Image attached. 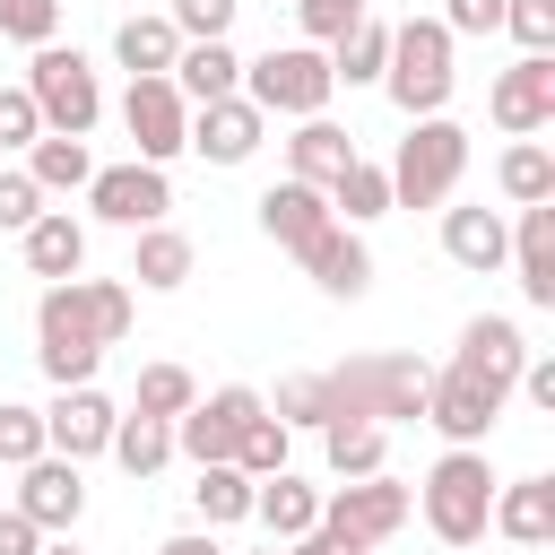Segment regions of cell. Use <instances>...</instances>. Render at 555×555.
<instances>
[{
	"instance_id": "cell-30",
	"label": "cell",
	"mask_w": 555,
	"mask_h": 555,
	"mask_svg": "<svg viewBox=\"0 0 555 555\" xmlns=\"http://www.w3.org/2000/svg\"><path fill=\"white\" fill-rule=\"evenodd\" d=\"M26 173H35V191H87L95 156H87V139H61V130H43V139L26 147Z\"/></svg>"
},
{
	"instance_id": "cell-15",
	"label": "cell",
	"mask_w": 555,
	"mask_h": 555,
	"mask_svg": "<svg viewBox=\"0 0 555 555\" xmlns=\"http://www.w3.org/2000/svg\"><path fill=\"white\" fill-rule=\"evenodd\" d=\"M113 399L95 390V382H69L52 408H43V451H61V460H95L104 442H113Z\"/></svg>"
},
{
	"instance_id": "cell-31",
	"label": "cell",
	"mask_w": 555,
	"mask_h": 555,
	"mask_svg": "<svg viewBox=\"0 0 555 555\" xmlns=\"http://www.w3.org/2000/svg\"><path fill=\"white\" fill-rule=\"evenodd\" d=\"M251 486H260V477H243L234 460H208L199 486H191V503H199L208 529H225V520H251Z\"/></svg>"
},
{
	"instance_id": "cell-12",
	"label": "cell",
	"mask_w": 555,
	"mask_h": 555,
	"mask_svg": "<svg viewBox=\"0 0 555 555\" xmlns=\"http://www.w3.org/2000/svg\"><path fill=\"white\" fill-rule=\"evenodd\" d=\"M121 121H130V147H139L147 165H173V156L191 147V104H182L173 78H130Z\"/></svg>"
},
{
	"instance_id": "cell-9",
	"label": "cell",
	"mask_w": 555,
	"mask_h": 555,
	"mask_svg": "<svg viewBox=\"0 0 555 555\" xmlns=\"http://www.w3.org/2000/svg\"><path fill=\"white\" fill-rule=\"evenodd\" d=\"M408 512H416V494H408L399 477H382V468H373V477H347V486H338V494L321 503V520H312V529L364 555V546L399 538V529H408Z\"/></svg>"
},
{
	"instance_id": "cell-39",
	"label": "cell",
	"mask_w": 555,
	"mask_h": 555,
	"mask_svg": "<svg viewBox=\"0 0 555 555\" xmlns=\"http://www.w3.org/2000/svg\"><path fill=\"white\" fill-rule=\"evenodd\" d=\"M0 35L9 43H52L61 35V0H0Z\"/></svg>"
},
{
	"instance_id": "cell-32",
	"label": "cell",
	"mask_w": 555,
	"mask_h": 555,
	"mask_svg": "<svg viewBox=\"0 0 555 555\" xmlns=\"http://www.w3.org/2000/svg\"><path fill=\"white\" fill-rule=\"evenodd\" d=\"M494 182H503V199H512V208L555 199V156H546L538 139H512V147H503V165H494Z\"/></svg>"
},
{
	"instance_id": "cell-19",
	"label": "cell",
	"mask_w": 555,
	"mask_h": 555,
	"mask_svg": "<svg viewBox=\"0 0 555 555\" xmlns=\"http://www.w3.org/2000/svg\"><path fill=\"white\" fill-rule=\"evenodd\" d=\"M321 225H330V191H312V182H295V173L260 191V234H269V243L304 251V243H312Z\"/></svg>"
},
{
	"instance_id": "cell-37",
	"label": "cell",
	"mask_w": 555,
	"mask_h": 555,
	"mask_svg": "<svg viewBox=\"0 0 555 555\" xmlns=\"http://www.w3.org/2000/svg\"><path fill=\"white\" fill-rule=\"evenodd\" d=\"M503 35L520 52H555V0H503Z\"/></svg>"
},
{
	"instance_id": "cell-11",
	"label": "cell",
	"mask_w": 555,
	"mask_h": 555,
	"mask_svg": "<svg viewBox=\"0 0 555 555\" xmlns=\"http://www.w3.org/2000/svg\"><path fill=\"white\" fill-rule=\"evenodd\" d=\"M87 208L104 217V225H165V208H173V182H165V165H147V156H130V165H95L87 173Z\"/></svg>"
},
{
	"instance_id": "cell-17",
	"label": "cell",
	"mask_w": 555,
	"mask_h": 555,
	"mask_svg": "<svg viewBox=\"0 0 555 555\" xmlns=\"http://www.w3.org/2000/svg\"><path fill=\"white\" fill-rule=\"evenodd\" d=\"M295 260L312 269V286H321V295H347V304L373 286V251H364V243H356V225H338V217H330Z\"/></svg>"
},
{
	"instance_id": "cell-20",
	"label": "cell",
	"mask_w": 555,
	"mask_h": 555,
	"mask_svg": "<svg viewBox=\"0 0 555 555\" xmlns=\"http://www.w3.org/2000/svg\"><path fill=\"white\" fill-rule=\"evenodd\" d=\"M486 529H503L512 546H546V538H555V477H512V486H494Z\"/></svg>"
},
{
	"instance_id": "cell-8",
	"label": "cell",
	"mask_w": 555,
	"mask_h": 555,
	"mask_svg": "<svg viewBox=\"0 0 555 555\" xmlns=\"http://www.w3.org/2000/svg\"><path fill=\"white\" fill-rule=\"evenodd\" d=\"M243 95H251L260 113L312 121V113L338 95V78H330V52H321V43H269L260 61H243Z\"/></svg>"
},
{
	"instance_id": "cell-38",
	"label": "cell",
	"mask_w": 555,
	"mask_h": 555,
	"mask_svg": "<svg viewBox=\"0 0 555 555\" xmlns=\"http://www.w3.org/2000/svg\"><path fill=\"white\" fill-rule=\"evenodd\" d=\"M234 9H243V0H173L165 17H173V35H182V43H217V35L234 26Z\"/></svg>"
},
{
	"instance_id": "cell-7",
	"label": "cell",
	"mask_w": 555,
	"mask_h": 555,
	"mask_svg": "<svg viewBox=\"0 0 555 555\" xmlns=\"http://www.w3.org/2000/svg\"><path fill=\"white\" fill-rule=\"evenodd\" d=\"M26 95H35L43 130H61V139H87V130H95V113H104L95 61H87L78 43H35V61H26Z\"/></svg>"
},
{
	"instance_id": "cell-45",
	"label": "cell",
	"mask_w": 555,
	"mask_h": 555,
	"mask_svg": "<svg viewBox=\"0 0 555 555\" xmlns=\"http://www.w3.org/2000/svg\"><path fill=\"white\" fill-rule=\"evenodd\" d=\"M35 546H43V529H35V520L9 503V512H0V555H35Z\"/></svg>"
},
{
	"instance_id": "cell-27",
	"label": "cell",
	"mask_w": 555,
	"mask_h": 555,
	"mask_svg": "<svg viewBox=\"0 0 555 555\" xmlns=\"http://www.w3.org/2000/svg\"><path fill=\"white\" fill-rule=\"evenodd\" d=\"M382 61H390V26L364 9V17H356L338 43H330V78H347V87H373V78H382Z\"/></svg>"
},
{
	"instance_id": "cell-34",
	"label": "cell",
	"mask_w": 555,
	"mask_h": 555,
	"mask_svg": "<svg viewBox=\"0 0 555 555\" xmlns=\"http://www.w3.org/2000/svg\"><path fill=\"white\" fill-rule=\"evenodd\" d=\"M321 442H330V468L338 477H373L382 451H390V425H321Z\"/></svg>"
},
{
	"instance_id": "cell-41",
	"label": "cell",
	"mask_w": 555,
	"mask_h": 555,
	"mask_svg": "<svg viewBox=\"0 0 555 555\" xmlns=\"http://www.w3.org/2000/svg\"><path fill=\"white\" fill-rule=\"evenodd\" d=\"M43 217V191H35V173H0V234H26Z\"/></svg>"
},
{
	"instance_id": "cell-44",
	"label": "cell",
	"mask_w": 555,
	"mask_h": 555,
	"mask_svg": "<svg viewBox=\"0 0 555 555\" xmlns=\"http://www.w3.org/2000/svg\"><path fill=\"white\" fill-rule=\"evenodd\" d=\"M442 26L451 35H494L503 26V0H442Z\"/></svg>"
},
{
	"instance_id": "cell-5",
	"label": "cell",
	"mask_w": 555,
	"mask_h": 555,
	"mask_svg": "<svg viewBox=\"0 0 555 555\" xmlns=\"http://www.w3.org/2000/svg\"><path fill=\"white\" fill-rule=\"evenodd\" d=\"M425 529L442 546H477L486 538V512H494V468H486V442H451L434 468H425Z\"/></svg>"
},
{
	"instance_id": "cell-4",
	"label": "cell",
	"mask_w": 555,
	"mask_h": 555,
	"mask_svg": "<svg viewBox=\"0 0 555 555\" xmlns=\"http://www.w3.org/2000/svg\"><path fill=\"white\" fill-rule=\"evenodd\" d=\"M451 43H460V35H451L442 17H408V26H390L382 87H390V104H399L408 121H425V113H442V104H451V87H460Z\"/></svg>"
},
{
	"instance_id": "cell-23",
	"label": "cell",
	"mask_w": 555,
	"mask_h": 555,
	"mask_svg": "<svg viewBox=\"0 0 555 555\" xmlns=\"http://www.w3.org/2000/svg\"><path fill=\"white\" fill-rule=\"evenodd\" d=\"M17 243H26V269H35V278H78V269H87V225H78L69 208H43Z\"/></svg>"
},
{
	"instance_id": "cell-43",
	"label": "cell",
	"mask_w": 555,
	"mask_h": 555,
	"mask_svg": "<svg viewBox=\"0 0 555 555\" xmlns=\"http://www.w3.org/2000/svg\"><path fill=\"white\" fill-rule=\"evenodd\" d=\"M295 17H304V35H312V43H338V35L364 17V0H295Z\"/></svg>"
},
{
	"instance_id": "cell-13",
	"label": "cell",
	"mask_w": 555,
	"mask_h": 555,
	"mask_svg": "<svg viewBox=\"0 0 555 555\" xmlns=\"http://www.w3.org/2000/svg\"><path fill=\"white\" fill-rule=\"evenodd\" d=\"M486 113L512 130V139H538L546 121H555V52H520L503 78H494V95H486Z\"/></svg>"
},
{
	"instance_id": "cell-3",
	"label": "cell",
	"mask_w": 555,
	"mask_h": 555,
	"mask_svg": "<svg viewBox=\"0 0 555 555\" xmlns=\"http://www.w3.org/2000/svg\"><path fill=\"white\" fill-rule=\"evenodd\" d=\"M130 286L121 278H52L43 304H35V364L69 390V382H95L104 347L130 338Z\"/></svg>"
},
{
	"instance_id": "cell-16",
	"label": "cell",
	"mask_w": 555,
	"mask_h": 555,
	"mask_svg": "<svg viewBox=\"0 0 555 555\" xmlns=\"http://www.w3.org/2000/svg\"><path fill=\"white\" fill-rule=\"evenodd\" d=\"M260 130H269V113H260L251 95H217V104H191V147H199L208 165H251Z\"/></svg>"
},
{
	"instance_id": "cell-18",
	"label": "cell",
	"mask_w": 555,
	"mask_h": 555,
	"mask_svg": "<svg viewBox=\"0 0 555 555\" xmlns=\"http://www.w3.org/2000/svg\"><path fill=\"white\" fill-rule=\"evenodd\" d=\"M512 269H520V295L538 312H555V199H529L520 225H512Z\"/></svg>"
},
{
	"instance_id": "cell-2",
	"label": "cell",
	"mask_w": 555,
	"mask_h": 555,
	"mask_svg": "<svg viewBox=\"0 0 555 555\" xmlns=\"http://www.w3.org/2000/svg\"><path fill=\"white\" fill-rule=\"evenodd\" d=\"M520 364H529L520 321L477 312V321L460 330L451 364H442V373H434V390H425V425H434L442 442H486V434H494V416H503V399H512V382H520Z\"/></svg>"
},
{
	"instance_id": "cell-22",
	"label": "cell",
	"mask_w": 555,
	"mask_h": 555,
	"mask_svg": "<svg viewBox=\"0 0 555 555\" xmlns=\"http://www.w3.org/2000/svg\"><path fill=\"white\" fill-rule=\"evenodd\" d=\"M442 251L460 260V269H503L512 260V225L494 217V208H442Z\"/></svg>"
},
{
	"instance_id": "cell-46",
	"label": "cell",
	"mask_w": 555,
	"mask_h": 555,
	"mask_svg": "<svg viewBox=\"0 0 555 555\" xmlns=\"http://www.w3.org/2000/svg\"><path fill=\"white\" fill-rule=\"evenodd\" d=\"M512 390H529V399H538V408H546V416H555V364H546V356H529V364H520V382H512Z\"/></svg>"
},
{
	"instance_id": "cell-25",
	"label": "cell",
	"mask_w": 555,
	"mask_h": 555,
	"mask_svg": "<svg viewBox=\"0 0 555 555\" xmlns=\"http://www.w3.org/2000/svg\"><path fill=\"white\" fill-rule=\"evenodd\" d=\"M286 165H295V182H312V191H330V182H338V173L356 165V139H347L338 121H321V113H312V121H304V130L286 139Z\"/></svg>"
},
{
	"instance_id": "cell-42",
	"label": "cell",
	"mask_w": 555,
	"mask_h": 555,
	"mask_svg": "<svg viewBox=\"0 0 555 555\" xmlns=\"http://www.w3.org/2000/svg\"><path fill=\"white\" fill-rule=\"evenodd\" d=\"M35 139H43L35 95H26V87H0V147H35Z\"/></svg>"
},
{
	"instance_id": "cell-6",
	"label": "cell",
	"mask_w": 555,
	"mask_h": 555,
	"mask_svg": "<svg viewBox=\"0 0 555 555\" xmlns=\"http://www.w3.org/2000/svg\"><path fill=\"white\" fill-rule=\"evenodd\" d=\"M382 173H390V208H442L460 191V173H468V130L442 121V113H425Z\"/></svg>"
},
{
	"instance_id": "cell-51",
	"label": "cell",
	"mask_w": 555,
	"mask_h": 555,
	"mask_svg": "<svg viewBox=\"0 0 555 555\" xmlns=\"http://www.w3.org/2000/svg\"><path fill=\"white\" fill-rule=\"evenodd\" d=\"M529 555H538V546H529Z\"/></svg>"
},
{
	"instance_id": "cell-28",
	"label": "cell",
	"mask_w": 555,
	"mask_h": 555,
	"mask_svg": "<svg viewBox=\"0 0 555 555\" xmlns=\"http://www.w3.org/2000/svg\"><path fill=\"white\" fill-rule=\"evenodd\" d=\"M130 278H139V286H156V295H173V286L191 278V234H173V225H139Z\"/></svg>"
},
{
	"instance_id": "cell-21",
	"label": "cell",
	"mask_w": 555,
	"mask_h": 555,
	"mask_svg": "<svg viewBox=\"0 0 555 555\" xmlns=\"http://www.w3.org/2000/svg\"><path fill=\"white\" fill-rule=\"evenodd\" d=\"M165 78L182 87V104H217V95H243V61H234V43H225V35H217V43H182Z\"/></svg>"
},
{
	"instance_id": "cell-49",
	"label": "cell",
	"mask_w": 555,
	"mask_h": 555,
	"mask_svg": "<svg viewBox=\"0 0 555 555\" xmlns=\"http://www.w3.org/2000/svg\"><path fill=\"white\" fill-rule=\"evenodd\" d=\"M35 555H87V546H78V538H69V529H61V538H43V546H35Z\"/></svg>"
},
{
	"instance_id": "cell-36",
	"label": "cell",
	"mask_w": 555,
	"mask_h": 555,
	"mask_svg": "<svg viewBox=\"0 0 555 555\" xmlns=\"http://www.w3.org/2000/svg\"><path fill=\"white\" fill-rule=\"evenodd\" d=\"M234 468H243V477H278V468H286V425H278L269 408L243 425V442H234Z\"/></svg>"
},
{
	"instance_id": "cell-29",
	"label": "cell",
	"mask_w": 555,
	"mask_h": 555,
	"mask_svg": "<svg viewBox=\"0 0 555 555\" xmlns=\"http://www.w3.org/2000/svg\"><path fill=\"white\" fill-rule=\"evenodd\" d=\"M104 451H113V460H121L130 477H156V468L173 460V425H165V416H139V408H130V416H113V442H104Z\"/></svg>"
},
{
	"instance_id": "cell-40",
	"label": "cell",
	"mask_w": 555,
	"mask_h": 555,
	"mask_svg": "<svg viewBox=\"0 0 555 555\" xmlns=\"http://www.w3.org/2000/svg\"><path fill=\"white\" fill-rule=\"evenodd\" d=\"M43 451V408H0V468H26Z\"/></svg>"
},
{
	"instance_id": "cell-26",
	"label": "cell",
	"mask_w": 555,
	"mask_h": 555,
	"mask_svg": "<svg viewBox=\"0 0 555 555\" xmlns=\"http://www.w3.org/2000/svg\"><path fill=\"white\" fill-rule=\"evenodd\" d=\"M173 52H182L173 17H121V26H113V61H121L130 78H165Z\"/></svg>"
},
{
	"instance_id": "cell-47",
	"label": "cell",
	"mask_w": 555,
	"mask_h": 555,
	"mask_svg": "<svg viewBox=\"0 0 555 555\" xmlns=\"http://www.w3.org/2000/svg\"><path fill=\"white\" fill-rule=\"evenodd\" d=\"M278 555H356V546H338V538H321V529H304V538H286Z\"/></svg>"
},
{
	"instance_id": "cell-48",
	"label": "cell",
	"mask_w": 555,
	"mask_h": 555,
	"mask_svg": "<svg viewBox=\"0 0 555 555\" xmlns=\"http://www.w3.org/2000/svg\"><path fill=\"white\" fill-rule=\"evenodd\" d=\"M156 555H225V546H217V538H199V529H182V538H165Z\"/></svg>"
},
{
	"instance_id": "cell-1",
	"label": "cell",
	"mask_w": 555,
	"mask_h": 555,
	"mask_svg": "<svg viewBox=\"0 0 555 555\" xmlns=\"http://www.w3.org/2000/svg\"><path fill=\"white\" fill-rule=\"evenodd\" d=\"M425 390H434V364L416 356H347L330 373H295L278 382V425H425Z\"/></svg>"
},
{
	"instance_id": "cell-24",
	"label": "cell",
	"mask_w": 555,
	"mask_h": 555,
	"mask_svg": "<svg viewBox=\"0 0 555 555\" xmlns=\"http://www.w3.org/2000/svg\"><path fill=\"white\" fill-rule=\"evenodd\" d=\"M251 520L286 546V538H304V529L321 520V494H312L295 468H278V477H260V486H251Z\"/></svg>"
},
{
	"instance_id": "cell-10",
	"label": "cell",
	"mask_w": 555,
	"mask_h": 555,
	"mask_svg": "<svg viewBox=\"0 0 555 555\" xmlns=\"http://www.w3.org/2000/svg\"><path fill=\"white\" fill-rule=\"evenodd\" d=\"M260 408H269V399H260L251 382H225V390H208V399H191V408L173 416V451H182L191 468L234 460V442H243V425H251Z\"/></svg>"
},
{
	"instance_id": "cell-50",
	"label": "cell",
	"mask_w": 555,
	"mask_h": 555,
	"mask_svg": "<svg viewBox=\"0 0 555 555\" xmlns=\"http://www.w3.org/2000/svg\"><path fill=\"white\" fill-rule=\"evenodd\" d=\"M269 555H278V546H269Z\"/></svg>"
},
{
	"instance_id": "cell-35",
	"label": "cell",
	"mask_w": 555,
	"mask_h": 555,
	"mask_svg": "<svg viewBox=\"0 0 555 555\" xmlns=\"http://www.w3.org/2000/svg\"><path fill=\"white\" fill-rule=\"evenodd\" d=\"M191 399H199V382H191L182 364H147V373H139V399H130V408H139V416H165V425H173V416H182Z\"/></svg>"
},
{
	"instance_id": "cell-14",
	"label": "cell",
	"mask_w": 555,
	"mask_h": 555,
	"mask_svg": "<svg viewBox=\"0 0 555 555\" xmlns=\"http://www.w3.org/2000/svg\"><path fill=\"white\" fill-rule=\"evenodd\" d=\"M17 512L43 529V538H61V529H78V512H87V486H78V460H61V451H35L26 468H17Z\"/></svg>"
},
{
	"instance_id": "cell-33",
	"label": "cell",
	"mask_w": 555,
	"mask_h": 555,
	"mask_svg": "<svg viewBox=\"0 0 555 555\" xmlns=\"http://www.w3.org/2000/svg\"><path fill=\"white\" fill-rule=\"evenodd\" d=\"M330 217H347V225H364V217H390V173L356 156V165L330 182Z\"/></svg>"
}]
</instances>
